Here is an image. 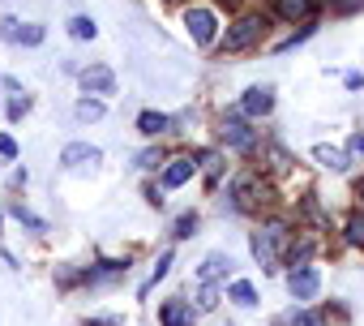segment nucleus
I'll return each mask as SVG.
<instances>
[{
    "label": "nucleus",
    "instance_id": "6ab92c4d",
    "mask_svg": "<svg viewBox=\"0 0 364 326\" xmlns=\"http://www.w3.org/2000/svg\"><path fill=\"white\" fill-rule=\"evenodd\" d=\"M193 228H198V215H180L176 219V236H193Z\"/></svg>",
    "mask_w": 364,
    "mask_h": 326
},
{
    "label": "nucleus",
    "instance_id": "a878e982",
    "mask_svg": "<svg viewBox=\"0 0 364 326\" xmlns=\"http://www.w3.org/2000/svg\"><path fill=\"white\" fill-rule=\"evenodd\" d=\"M0 154L14 159V154H18V142H14V137H0Z\"/></svg>",
    "mask_w": 364,
    "mask_h": 326
},
{
    "label": "nucleus",
    "instance_id": "6e6552de",
    "mask_svg": "<svg viewBox=\"0 0 364 326\" xmlns=\"http://www.w3.org/2000/svg\"><path fill=\"white\" fill-rule=\"evenodd\" d=\"M193 168H198L193 159H171V163H167V172H163V185H167V189H176V185H185V181L193 177Z\"/></svg>",
    "mask_w": 364,
    "mask_h": 326
},
{
    "label": "nucleus",
    "instance_id": "aec40b11",
    "mask_svg": "<svg viewBox=\"0 0 364 326\" xmlns=\"http://www.w3.org/2000/svg\"><path fill=\"white\" fill-rule=\"evenodd\" d=\"M26 112H31V99H9V120H18Z\"/></svg>",
    "mask_w": 364,
    "mask_h": 326
},
{
    "label": "nucleus",
    "instance_id": "39448f33",
    "mask_svg": "<svg viewBox=\"0 0 364 326\" xmlns=\"http://www.w3.org/2000/svg\"><path fill=\"white\" fill-rule=\"evenodd\" d=\"M274 107V90L270 86H253V90H245V112L249 116H266Z\"/></svg>",
    "mask_w": 364,
    "mask_h": 326
},
{
    "label": "nucleus",
    "instance_id": "4be33fe9",
    "mask_svg": "<svg viewBox=\"0 0 364 326\" xmlns=\"http://www.w3.org/2000/svg\"><path fill=\"white\" fill-rule=\"evenodd\" d=\"M167 266H171V253H163V258H159V266H154V275H150V283H159V279L167 275Z\"/></svg>",
    "mask_w": 364,
    "mask_h": 326
},
{
    "label": "nucleus",
    "instance_id": "dca6fc26",
    "mask_svg": "<svg viewBox=\"0 0 364 326\" xmlns=\"http://www.w3.org/2000/svg\"><path fill=\"white\" fill-rule=\"evenodd\" d=\"M103 116V103L99 99H82L77 103V120H99Z\"/></svg>",
    "mask_w": 364,
    "mask_h": 326
},
{
    "label": "nucleus",
    "instance_id": "f8f14e48",
    "mask_svg": "<svg viewBox=\"0 0 364 326\" xmlns=\"http://www.w3.org/2000/svg\"><path fill=\"white\" fill-rule=\"evenodd\" d=\"M228 266H232V258H223V253H210V258L202 262V270H198V279H202V283H210V279H219V275H223Z\"/></svg>",
    "mask_w": 364,
    "mask_h": 326
},
{
    "label": "nucleus",
    "instance_id": "f3484780",
    "mask_svg": "<svg viewBox=\"0 0 364 326\" xmlns=\"http://www.w3.org/2000/svg\"><path fill=\"white\" fill-rule=\"evenodd\" d=\"M347 241L364 249V215H351V219H347Z\"/></svg>",
    "mask_w": 364,
    "mask_h": 326
},
{
    "label": "nucleus",
    "instance_id": "20e7f679",
    "mask_svg": "<svg viewBox=\"0 0 364 326\" xmlns=\"http://www.w3.org/2000/svg\"><path fill=\"white\" fill-rule=\"evenodd\" d=\"M82 86L95 90V95H112V90H116V78H112V69L95 65V69H82Z\"/></svg>",
    "mask_w": 364,
    "mask_h": 326
},
{
    "label": "nucleus",
    "instance_id": "7ed1b4c3",
    "mask_svg": "<svg viewBox=\"0 0 364 326\" xmlns=\"http://www.w3.org/2000/svg\"><path fill=\"white\" fill-rule=\"evenodd\" d=\"M99 159H103V150H99V146H86V142H73V146L60 150V163H65V168H86V163H99Z\"/></svg>",
    "mask_w": 364,
    "mask_h": 326
},
{
    "label": "nucleus",
    "instance_id": "a211bd4d",
    "mask_svg": "<svg viewBox=\"0 0 364 326\" xmlns=\"http://www.w3.org/2000/svg\"><path fill=\"white\" fill-rule=\"evenodd\" d=\"M232 300H240V305H253V300H257L253 283H245V279H240V283H232Z\"/></svg>",
    "mask_w": 364,
    "mask_h": 326
},
{
    "label": "nucleus",
    "instance_id": "f257e3e1",
    "mask_svg": "<svg viewBox=\"0 0 364 326\" xmlns=\"http://www.w3.org/2000/svg\"><path fill=\"white\" fill-rule=\"evenodd\" d=\"M262 26H266L262 18H240V22H236V26L228 31V39H223V48H228V52H245L249 43H257V35H262Z\"/></svg>",
    "mask_w": 364,
    "mask_h": 326
},
{
    "label": "nucleus",
    "instance_id": "4468645a",
    "mask_svg": "<svg viewBox=\"0 0 364 326\" xmlns=\"http://www.w3.org/2000/svg\"><path fill=\"white\" fill-rule=\"evenodd\" d=\"M253 202H257V181H253V177L236 181V206H240V211H249Z\"/></svg>",
    "mask_w": 364,
    "mask_h": 326
},
{
    "label": "nucleus",
    "instance_id": "9d476101",
    "mask_svg": "<svg viewBox=\"0 0 364 326\" xmlns=\"http://www.w3.org/2000/svg\"><path fill=\"white\" fill-rule=\"evenodd\" d=\"M223 137H228L236 150H253V133H249L240 120H228V125H223Z\"/></svg>",
    "mask_w": 364,
    "mask_h": 326
},
{
    "label": "nucleus",
    "instance_id": "b1692460",
    "mask_svg": "<svg viewBox=\"0 0 364 326\" xmlns=\"http://www.w3.org/2000/svg\"><path fill=\"white\" fill-rule=\"evenodd\" d=\"M0 35H5V39H18L22 31H18V22H14V18H5V22H0Z\"/></svg>",
    "mask_w": 364,
    "mask_h": 326
},
{
    "label": "nucleus",
    "instance_id": "1a4fd4ad",
    "mask_svg": "<svg viewBox=\"0 0 364 326\" xmlns=\"http://www.w3.org/2000/svg\"><path fill=\"white\" fill-rule=\"evenodd\" d=\"M313 159H317V163H326L330 172H343V168H347V154H343L338 146H313Z\"/></svg>",
    "mask_w": 364,
    "mask_h": 326
},
{
    "label": "nucleus",
    "instance_id": "423d86ee",
    "mask_svg": "<svg viewBox=\"0 0 364 326\" xmlns=\"http://www.w3.org/2000/svg\"><path fill=\"white\" fill-rule=\"evenodd\" d=\"M317 288H321V275H317L313 266H304V270H296V275H291V292H296L300 300H313V296H317Z\"/></svg>",
    "mask_w": 364,
    "mask_h": 326
},
{
    "label": "nucleus",
    "instance_id": "9b49d317",
    "mask_svg": "<svg viewBox=\"0 0 364 326\" xmlns=\"http://www.w3.org/2000/svg\"><path fill=\"white\" fill-rule=\"evenodd\" d=\"M274 9H279L287 22H296V18H309V14H313V0H274Z\"/></svg>",
    "mask_w": 364,
    "mask_h": 326
},
{
    "label": "nucleus",
    "instance_id": "ddd939ff",
    "mask_svg": "<svg viewBox=\"0 0 364 326\" xmlns=\"http://www.w3.org/2000/svg\"><path fill=\"white\" fill-rule=\"evenodd\" d=\"M137 129H141L146 137H154V133L167 129V116H163V112H141V116H137Z\"/></svg>",
    "mask_w": 364,
    "mask_h": 326
},
{
    "label": "nucleus",
    "instance_id": "412c9836",
    "mask_svg": "<svg viewBox=\"0 0 364 326\" xmlns=\"http://www.w3.org/2000/svg\"><path fill=\"white\" fill-rule=\"evenodd\" d=\"M18 39H22V43H43V26H26Z\"/></svg>",
    "mask_w": 364,
    "mask_h": 326
},
{
    "label": "nucleus",
    "instance_id": "bb28decb",
    "mask_svg": "<svg viewBox=\"0 0 364 326\" xmlns=\"http://www.w3.org/2000/svg\"><path fill=\"white\" fill-rule=\"evenodd\" d=\"M219 305V296H215V288H202V309H215Z\"/></svg>",
    "mask_w": 364,
    "mask_h": 326
},
{
    "label": "nucleus",
    "instance_id": "f03ea898",
    "mask_svg": "<svg viewBox=\"0 0 364 326\" xmlns=\"http://www.w3.org/2000/svg\"><path fill=\"white\" fill-rule=\"evenodd\" d=\"M185 26H189V35H193V43H198V48L215 43V14H210V9H189Z\"/></svg>",
    "mask_w": 364,
    "mask_h": 326
},
{
    "label": "nucleus",
    "instance_id": "0eeeda50",
    "mask_svg": "<svg viewBox=\"0 0 364 326\" xmlns=\"http://www.w3.org/2000/svg\"><path fill=\"white\" fill-rule=\"evenodd\" d=\"M193 317H198V313H193L185 300H167V305H163V313H159V322H163V326H193Z\"/></svg>",
    "mask_w": 364,
    "mask_h": 326
},
{
    "label": "nucleus",
    "instance_id": "5701e85b",
    "mask_svg": "<svg viewBox=\"0 0 364 326\" xmlns=\"http://www.w3.org/2000/svg\"><path fill=\"white\" fill-rule=\"evenodd\" d=\"M291 326H321V317H317V313H296Z\"/></svg>",
    "mask_w": 364,
    "mask_h": 326
},
{
    "label": "nucleus",
    "instance_id": "393cba45",
    "mask_svg": "<svg viewBox=\"0 0 364 326\" xmlns=\"http://www.w3.org/2000/svg\"><path fill=\"white\" fill-rule=\"evenodd\" d=\"M360 5H364V0H334V9H338V14H355Z\"/></svg>",
    "mask_w": 364,
    "mask_h": 326
},
{
    "label": "nucleus",
    "instance_id": "cd10ccee",
    "mask_svg": "<svg viewBox=\"0 0 364 326\" xmlns=\"http://www.w3.org/2000/svg\"><path fill=\"white\" fill-rule=\"evenodd\" d=\"M351 150H355V154H364V133H355V137H351Z\"/></svg>",
    "mask_w": 364,
    "mask_h": 326
},
{
    "label": "nucleus",
    "instance_id": "2eb2a0df",
    "mask_svg": "<svg viewBox=\"0 0 364 326\" xmlns=\"http://www.w3.org/2000/svg\"><path fill=\"white\" fill-rule=\"evenodd\" d=\"M69 35H73V39H95V22H90V18H73V22H69Z\"/></svg>",
    "mask_w": 364,
    "mask_h": 326
},
{
    "label": "nucleus",
    "instance_id": "c85d7f7f",
    "mask_svg": "<svg viewBox=\"0 0 364 326\" xmlns=\"http://www.w3.org/2000/svg\"><path fill=\"white\" fill-rule=\"evenodd\" d=\"M360 198H364V185H360Z\"/></svg>",
    "mask_w": 364,
    "mask_h": 326
}]
</instances>
